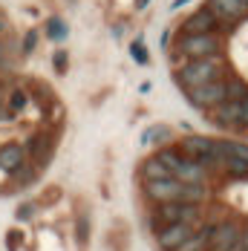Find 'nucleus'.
I'll list each match as a JSON object with an SVG mask.
<instances>
[{
	"instance_id": "nucleus-1",
	"label": "nucleus",
	"mask_w": 248,
	"mask_h": 251,
	"mask_svg": "<svg viewBox=\"0 0 248 251\" xmlns=\"http://www.w3.org/2000/svg\"><path fill=\"white\" fill-rule=\"evenodd\" d=\"M225 78V61L223 55H214V58H199V61H188L176 70V84H182L185 90H197L205 84H214V81H223Z\"/></svg>"
},
{
	"instance_id": "nucleus-2",
	"label": "nucleus",
	"mask_w": 248,
	"mask_h": 251,
	"mask_svg": "<svg viewBox=\"0 0 248 251\" xmlns=\"http://www.w3.org/2000/svg\"><path fill=\"white\" fill-rule=\"evenodd\" d=\"M176 50H179V55H185L188 61L214 58V55H223V38H220V32H211V35H182Z\"/></svg>"
},
{
	"instance_id": "nucleus-3",
	"label": "nucleus",
	"mask_w": 248,
	"mask_h": 251,
	"mask_svg": "<svg viewBox=\"0 0 248 251\" xmlns=\"http://www.w3.org/2000/svg\"><path fill=\"white\" fill-rule=\"evenodd\" d=\"M199 220H202V208L191 205V202H165V205H156V223H159V228L176 226V223L199 228Z\"/></svg>"
},
{
	"instance_id": "nucleus-4",
	"label": "nucleus",
	"mask_w": 248,
	"mask_h": 251,
	"mask_svg": "<svg viewBox=\"0 0 248 251\" xmlns=\"http://www.w3.org/2000/svg\"><path fill=\"white\" fill-rule=\"evenodd\" d=\"M188 101L194 107H199V110H217L220 104L228 101V78L205 84V87H197V90H188Z\"/></svg>"
},
{
	"instance_id": "nucleus-5",
	"label": "nucleus",
	"mask_w": 248,
	"mask_h": 251,
	"mask_svg": "<svg viewBox=\"0 0 248 251\" xmlns=\"http://www.w3.org/2000/svg\"><path fill=\"white\" fill-rule=\"evenodd\" d=\"M182 191L185 185L179 179H159V182H145V197L156 205L165 202H182Z\"/></svg>"
},
{
	"instance_id": "nucleus-6",
	"label": "nucleus",
	"mask_w": 248,
	"mask_h": 251,
	"mask_svg": "<svg viewBox=\"0 0 248 251\" xmlns=\"http://www.w3.org/2000/svg\"><path fill=\"white\" fill-rule=\"evenodd\" d=\"M205 6L214 12V18H217L225 29H231V24L246 21L248 18V6L243 3V0H208Z\"/></svg>"
},
{
	"instance_id": "nucleus-7",
	"label": "nucleus",
	"mask_w": 248,
	"mask_h": 251,
	"mask_svg": "<svg viewBox=\"0 0 248 251\" xmlns=\"http://www.w3.org/2000/svg\"><path fill=\"white\" fill-rule=\"evenodd\" d=\"M243 243V228L234 220H225L214 226V237H211V251H234Z\"/></svg>"
},
{
	"instance_id": "nucleus-8",
	"label": "nucleus",
	"mask_w": 248,
	"mask_h": 251,
	"mask_svg": "<svg viewBox=\"0 0 248 251\" xmlns=\"http://www.w3.org/2000/svg\"><path fill=\"white\" fill-rule=\"evenodd\" d=\"M220 21L214 18V12L208 6H202L199 12H194L185 24H182V32L185 35H211V32H220Z\"/></svg>"
},
{
	"instance_id": "nucleus-9",
	"label": "nucleus",
	"mask_w": 248,
	"mask_h": 251,
	"mask_svg": "<svg viewBox=\"0 0 248 251\" xmlns=\"http://www.w3.org/2000/svg\"><path fill=\"white\" fill-rule=\"evenodd\" d=\"M197 228L194 226H185V223H176V226H165V228H159L156 231V246L162 251H174L179 249L191 234H194Z\"/></svg>"
},
{
	"instance_id": "nucleus-10",
	"label": "nucleus",
	"mask_w": 248,
	"mask_h": 251,
	"mask_svg": "<svg viewBox=\"0 0 248 251\" xmlns=\"http://www.w3.org/2000/svg\"><path fill=\"white\" fill-rule=\"evenodd\" d=\"M211 122L220 127H243V101H225L211 110Z\"/></svg>"
},
{
	"instance_id": "nucleus-11",
	"label": "nucleus",
	"mask_w": 248,
	"mask_h": 251,
	"mask_svg": "<svg viewBox=\"0 0 248 251\" xmlns=\"http://www.w3.org/2000/svg\"><path fill=\"white\" fill-rule=\"evenodd\" d=\"M26 165V148L18 145V142H6L0 145V171L6 174H15Z\"/></svg>"
},
{
	"instance_id": "nucleus-12",
	"label": "nucleus",
	"mask_w": 248,
	"mask_h": 251,
	"mask_svg": "<svg viewBox=\"0 0 248 251\" xmlns=\"http://www.w3.org/2000/svg\"><path fill=\"white\" fill-rule=\"evenodd\" d=\"M208 168L205 165H199V162H194V159H182V165L174 171V179H179V182H185V185H205L208 182Z\"/></svg>"
},
{
	"instance_id": "nucleus-13",
	"label": "nucleus",
	"mask_w": 248,
	"mask_h": 251,
	"mask_svg": "<svg viewBox=\"0 0 248 251\" xmlns=\"http://www.w3.org/2000/svg\"><path fill=\"white\" fill-rule=\"evenodd\" d=\"M214 226L217 223H205V226H199L179 249L174 251H211V237H214Z\"/></svg>"
},
{
	"instance_id": "nucleus-14",
	"label": "nucleus",
	"mask_w": 248,
	"mask_h": 251,
	"mask_svg": "<svg viewBox=\"0 0 248 251\" xmlns=\"http://www.w3.org/2000/svg\"><path fill=\"white\" fill-rule=\"evenodd\" d=\"M139 174H142V179L145 182H159V179H174V174L159 162V156H150V159H145L142 162V168H139Z\"/></svg>"
},
{
	"instance_id": "nucleus-15",
	"label": "nucleus",
	"mask_w": 248,
	"mask_h": 251,
	"mask_svg": "<svg viewBox=\"0 0 248 251\" xmlns=\"http://www.w3.org/2000/svg\"><path fill=\"white\" fill-rule=\"evenodd\" d=\"M174 139V133H171V127L165 125H156L145 130V136H142V145H165V142H171Z\"/></svg>"
},
{
	"instance_id": "nucleus-16",
	"label": "nucleus",
	"mask_w": 248,
	"mask_h": 251,
	"mask_svg": "<svg viewBox=\"0 0 248 251\" xmlns=\"http://www.w3.org/2000/svg\"><path fill=\"white\" fill-rule=\"evenodd\" d=\"M223 171L228 176H248V162L237 159V156H228V159H223Z\"/></svg>"
},
{
	"instance_id": "nucleus-17",
	"label": "nucleus",
	"mask_w": 248,
	"mask_h": 251,
	"mask_svg": "<svg viewBox=\"0 0 248 251\" xmlns=\"http://www.w3.org/2000/svg\"><path fill=\"white\" fill-rule=\"evenodd\" d=\"M47 35H50L52 41H64V38L70 35V29H67V24H64L61 18H50V21H47Z\"/></svg>"
},
{
	"instance_id": "nucleus-18",
	"label": "nucleus",
	"mask_w": 248,
	"mask_h": 251,
	"mask_svg": "<svg viewBox=\"0 0 248 251\" xmlns=\"http://www.w3.org/2000/svg\"><path fill=\"white\" fill-rule=\"evenodd\" d=\"M246 96H248L246 81H240V78H228V101H243Z\"/></svg>"
},
{
	"instance_id": "nucleus-19",
	"label": "nucleus",
	"mask_w": 248,
	"mask_h": 251,
	"mask_svg": "<svg viewBox=\"0 0 248 251\" xmlns=\"http://www.w3.org/2000/svg\"><path fill=\"white\" fill-rule=\"evenodd\" d=\"M26 104H29L26 90H12V96H9V110H12V113H24Z\"/></svg>"
},
{
	"instance_id": "nucleus-20",
	"label": "nucleus",
	"mask_w": 248,
	"mask_h": 251,
	"mask_svg": "<svg viewBox=\"0 0 248 251\" xmlns=\"http://www.w3.org/2000/svg\"><path fill=\"white\" fill-rule=\"evenodd\" d=\"M130 55H133V61H136V64H148V52H145L142 38H136V41L130 44Z\"/></svg>"
},
{
	"instance_id": "nucleus-21",
	"label": "nucleus",
	"mask_w": 248,
	"mask_h": 251,
	"mask_svg": "<svg viewBox=\"0 0 248 251\" xmlns=\"http://www.w3.org/2000/svg\"><path fill=\"white\" fill-rule=\"evenodd\" d=\"M52 64H55V73H67V67H70V55H67V50H58L55 55H52Z\"/></svg>"
},
{
	"instance_id": "nucleus-22",
	"label": "nucleus",
	"mask_w": 248,
	"mask_h": 251,
	"mask_svg": "<svg viewBox=\"0 0 248 251\" xmlns=\"http://www.w3.org/2000/svg\"><path fill=\"white\" fill-rule=\"evenodd\" d=\"M6 246H9V251H18L21 246H24V234L15 228V231H9L6 234Z\"/></svg>"
},
{
	"instance_id": "nucleus-23",
	"label": "nucleus",
	"mask_w": 248,
	"mask_h": 251,
	"mask_svg": "<svg viewBox=\"0 0 248 251\" xmlns=\"http://www.w3.org/2000/svg\"><path fill=\"white\" fill-rule=\"evenodd\" d=\"M35 47H38V32H35V29H29V32L24 35V44H21V50H24V55H29Z\"/></svg>"
},
{
	"instance_id": "nucleus-24",
	"label": "nucleus",
	"mask_w": 248,
	"mask_h": 251,
	"mask_svg": "<svg viewBox=\"0 0 248 251\" xmlns=\"http://www.w3.org/2000/svg\"><path fill=\"white\" fill-rule=\"evenodd\" d=\"M15 179H18V182H21V185H29V182H32V179H35V168H29V165H24V168H21V171H15Z\"/></svg>"
},
{
	"instance_id": "nucleus-25",
	"label": "nucleus",
	"mask_w": 248,
	"mask_h": 251,
	"mask_svg": "<svg viewBox=\"0 0 248 251\" xmlns=\"http://www.w3.org/2000/svg\"><path fill=\"white\" fill-rule=\"evenodd\" d=\"M32 214H35V205H18V211H15L18 220H29Z\"/></svg>"
},
{
	"instance_id": "nucleus-26",
	"label": "nucleus",
	"mask_w": 248,
	"mask_h": 251,
	"mask_svg": "<svg viewBox=\"0 0 248 251\" xmlns=\"http://www.w3.org/2000/svg\"><path fill=\"white\" fill-rule=\"evenodd\" d=\"M243 127H248V96L243 99Z\"/></svg>"
},
{
	"instance_id": "nucleus-27",
	"label": "nucleus",
	"mask_w": 248,
	"mask_h": 251,
	"mask_svg": "<svg viewBox=\"0 0 248 251\" xmlns=\"http://www.w3.org/2000/svg\"><path fill=\"white\" fill-rule=\"evenodd\" d=\"M168 41H171V29H165V32H162V47H168Z\"/></svg>"
},
{
	"instance_id": "nucleus-28",
	"label": "nucleus",
	"mask_w": 248,
	"mask_h": 251,
	"mask_svg": "<svg viewBox=\"0 0 248 251\" xmlns=\"http://www.w3.org/2000/svg\"><path fill=\"white\" fill-rule=\"evenodd\" d=\"M243 249L248 251V228H243Z\"/></svg>"
},
{
	"instance_id": "nucleus-29",
	"label": "nucleus",
	"mask_w": 248,
	"mask_h": 251,
	"mask_svg": "<svg viewBox=\"0 0 248 251\" xmlns=\"http://www.w3.org/2000/svg\"><path fill=\"white\" fill-rule=\"evenodd\" d=\"M185 3H188V0H174V3H171V9H182Z\"/></svg>"
},
{
	"instance_id": "nucleus-30",
	"label": "nucleus",
	"mask_w": 248,
	"mask_h": 251,
	"mask_svg": "<svg viewBox=\"0 0 248 251\" xmlns=\"http://www.w3.org/2000/svg\"><path fill=\"white\" fill-rule=\"evenodd\" d=\"M148 3H150V0H136V9H145Z\"/></svg>"
},
{
	"instance_id": "nucleus-31",
	"label": "nucleus",
	"mask_w": 248,
	"mask_h": 251,
	"mask_svg": "<svg viewBox=\"0 0 248 251\" xmlns=\"http://www.w3.org/2000/svg\"><path fill=\"white\" fill-rule=\"evenodd\" d=\"M3 29H6V24H3V21H0V32H3Z\"/></svg>"
},
{
	"instance_id": "nucleus-32",
	"label": "nucleus",
	"mask_w": 248,
	"mask_h": 251,
	"mask_svg": "<svg viewBox=\"0 0 248 251\" xmlns=\"http://www.w3.org/2000/svg\"><path fill=\"white\" fill-rule=\"evenodd\" d=\"M67 3H75V0H67Z\"/></svg>"
},
{
	"instance_id": "nucleus-33",
	"label": "nucleus",
	"mask_w": 248,
	"mask_h": 251,
	"mask_svg": "<svg viewBox=\"0 0 248 251\" xmlns=\"http://www.w3.org/2000/svg\"><path fill=\"white\" fill-rule=\"evenodd\" d=\"M243 3H246V6H248V0H243Z\"/></svg>"
}]
</instances>
